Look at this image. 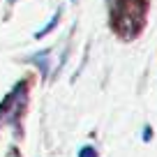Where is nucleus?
Wrapping results in <instances>:
<instances>
[{"label": "nucleus", "instance_id": "423d86ee", "mask_svg": "<svg viewBox=\"0 0 157 157\" xmlns=\"http://www.w3.org/2000/svg\"><path fill=\"white\" fill-rule=\"evenodd\" d=\"M72 2H76V0H72Z\"/></svg>", "mask_w": 157, "mask_h": 157}, {"label": "nucleus", "instance_id": "f03ea898", "mask_svg": "<svg viewBox=\"0 0 157 157\" xmlns=\"http://www.w3.org/2000/svg\"><path fill=\"white\" fill-rule=\"evenodd\" d=\"M60 12H63V10L58 7V10L53 12V16H51V21H49V23H46V25H42V28H39L37 33H35V39H42V37H46V35H49L51 30H53L56 25H58V21H60Z\"/></svg>", "mask_w": 157, "mask_h": 157}, {"label": "nucleus", "instance_id": "0eeeda50", "mask_svg": "<svg viewBox=\"0 0 157 157\" xmlns=\"http://www.w3.org/2000/svg\"><path fill=\"white\" fill-rule=\"evenodd\" d=\"M10 157H12V155H10ZM14 157H16V155H14Z\"/></svg>", "mask_w": 157, "mask_h": 157}, {"label": "nucleus", "instance_id": "f257e3e1", "mask_svg": "<svg viewBox=\"0 0 157 157\" xmlns=\"http://www.w3.org/2000/svg\"><path fill=\"white\" fill-rule=\"evenodd\" d=\"M23 109H25V83L21 81V83L7 95L5 102L0 104V120L12 123V120L19 118V113L23 111Z\"/></svg>", "mask_w": 157, "mask_h": 157}, {"label": "nucleus", "instance_id": "7ed1b4c3", "mask_svg": "<svg viewBox=\"0 0 157 157\" xmlns=\"http://www.w3.org/2000/svg\"><path fill=\"white\" fill-rule=\"evenodd\" d=\"M30 60L39 65V69H42V74H44V76H49V51H42V53L30 56Z\"/></svg>", "mask_w": 157, "mask_h": 157}, {"label": "nucleus", "instance_id": "20e7f679", "mask_svg": "<svg viewBox=\"0 0 157 157\" xmlns=\"http://www.w3.org/2000/svg\"><path fill=\"white\" fill-rule=\"evenodd\" d=\"M78 157H97V150H95L93 146H83L78 150Z\"/></svg>", "mask_w": 157, "mask_h": 157}, {"label": "nucleus", "instance_id": "39448f33", "mask_svg": "<svg viewBox=\"0 0 157 157\" xmlns=\"http://www.w3.org/2000/svg\"><path fill=\"white\" fill-rule=\"evenodd\" d=\"M150 139H152V129L146 125V127H143V141H150Z\"/></svg>", "mask_w": 157, "mask_h": 157}]
</instances>
